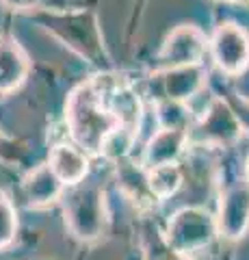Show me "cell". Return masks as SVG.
Here are the masks:
<instances>
[{
    "label": "cell",
    "instance_id": "obj_1",
    "mask_svg": "<svg viewBox=\"0 0 249 260\" xmlns=\"http://www.w3.org/2000/svg\"><path fill=\"white\" fill-rule=\"evenodd\" d=\"M65 121L72 139L80 150L100 154L106 135L117 126L115 115L109 111L104 91L95 83H85L72 91L65 109Z\"/></svg>",
    "mask_w": 249,
    "mask_h": 260
},
{
    "label": "cell",
    "instance_id": "obj_20",
    "mask_svg": "<svg viewBox=\"0 0 249 260\" xmlns=\"http://www.w3.org/2000/svg\"><path fill=\"white\" fill-rule=\"evenodd\" d=\"M245 182L249 184V156H247V162H245Z\"/></svg>",
    "mask_w": 249,
    "mask_h": 260
},
{
    "label": "cell",
    "instance_id": "obj_7",
    "mask_svg": "<svg viewBox=\"0 0 249 260\" xmlns=\"http://www.w3.org/2000/svg\"><path fill=\"white\" fill-rule=\"evenodd\" d=\"M243 126L236 117V113L232 111L230 102L215 98L210 107L204 111V115L199 117L193 137L199 143H210V145H232L238 141Z\"/></svg>",
    "mask_w": 249,
    "mask_h": 260
},
{
    "label": "cell",
    "instance_id": "obj_16",
    "mask_svg": "<svg viewBox=\"0 0 249 260\" xmlns=\"http://www.w3.org/2000/svg\"><path fill=\"white\" fill-rule=\"evenodd\" d=\"M158 121L163 128H182L189 130L191 126V111L187 102H175V100H160L156 104Z\"/></svg>",
    "mask_w": 249,
    "mask_h": 260
},
{
    "label": "cell",
    "instance_id": "obj_3",
    "mask_svg": "<svg viewBox=\"0 0 249 260\" xmlns=\"http://www.w3.org/2000/svg\"><path fill=\"white\" fill-rule=\"evenodd\" d=\"M65 225L83 243H91L102 237L106 225V202L104 191L98 184H74L67 195H63Z\"/></svg>",
    "mask_w": 249,
    "mask_h": 260
},
{
    "label": "cell",
    "instance_id": "obj_9",
    "mask_svg": "<svg viewBox=\"0 0 249 260\" xmlns=\"http://www.w3.org/2000/svg\"><path fill=\"white\" fill-rule=\"evenodd\" d=\"M189 143V130L182 128H160L156 135H152L146 150H143L141 165L143 169H154L158 165L175 162Z\"/></svg>",
    "mask_w": 249,
    "mask_h": 260
},
{
    "label": "cell",
    "instance_id": "obj_8",
    "mask_svg": "<svg viewBox=\"0 0 249 260\" xmlns=\"http://www.w3.org/2000/svg\"><path fill=\"white\" fill-rule=\"evenodd\" d=\"M217 230L223 239L238 241L249 230V184L236 182L223 191L217 210Z\"/></svg>",
    "mask_w": 249,
    "mask_h": 260
},
{
    "label": "cell",
    "instance_id": "obj_11",
    "mask_svg": "<svg viewBox=\"0 0 249 260\" xmlns=\"http://www.w3.org/2000/svg\"><path fill=\"white\" fill-rule=\"evenodd\" d=\"M160 87H163L165 100L187 102L189 98L202 91L206 85V72L199 65H182V68H169L160 72Z\"/></svg>",
    "mask_w": 249,
    "mask_h": 260
},
{
    "label": "cell",
    "instance_id": "obj_2",
    "mask_svg": "<svg viewBox=\"0 0 249 260\" xmlns=\"http://www.w3.org/2000/svg\"><path fill=\"white\" fill-rule=\"evenodd\" d=\"M30 20H35L39 26L46 28L52 37L69 46L83 59L95 65L106 63L102 32L98 26V18L91 11H48L37 9L28 13Z\"/></svg>",
    "mask_w": 249,
    "mask_h": 260
},
{
    "label": "cell",
    "instance_id": "obj_5",
    "mask_svg": "<svg viewBox=\"0 0 249 260\" xmlns=\"http://www.w3.org/2000/svg\"><path fill=\"white\" fill-rule=\"evenodd\" d=\"M208 50L226 76H240L249 68V32L234 22H223L208 39Z\"/></svg>",
    "mask_w": 249,
    "mask_h": 260
},
{
    "label": "cell",
    "instance_id": "obj_18",
    "mask_svg": "<svg viewBox=\"0 0 249 260\" xmlns=\"http://www.w3.org/2000/svg\"><path fill=\"white\" fill-rule=\"evenodd\" d=\"M5 5H9L11 9H18V11H37V9H44V5L48 0H3Z\"/></svg>",
    "mask_w": 249,
    "mask_h": 260
},
{
    "label": "cell",
    "instance_id": "obj_6",
    "mask_svg": "<svg viewBox=\"0 0 249 260\" xmlns=\"http://www.w3.org/2000/svg\"><path fill=\"white\" fill-rule=\"evenodd\" d=\"M208 48V39L202 30L193 24H180L167 35L160 48L158 61L163 70L182 68V65H199Z\"/></svg>",
    "mask_w": 249,
    "mask_h": 260
},
{
    "label": "cell",
    "instance_id": "obj_14",
    "mask_svg": "<svg viewBox=\"0 0 249 260\" xmlns=\"http://www.w3.org/2000/svg\"><path fill=\"white\" fill-rule=\"evenodd\" d=\"M182 184V169L169 162V165H158L154 169H148V186L154 198L165 200L180 189Z\"/></svg>",
    "mask_w": 249,
    "mask_h": 260
},
{
    "label": "cell",
    "instance_id": "obj_12",
    "mask_svg": "<svg viewBox=\"0 0 249 260\" xmlns=\"http://www.w3.org/2000/svg\"><path fill=\"white\" fill-rule=\"evenodd\" d=\"M30 61L13 37H0V95H9L26 80Z\"/></svg>",
    "mask_w": 249,
    "mask_h": 260
},
{
    "label": "cell",
    "instance_id": "obj_21",
    "mask_svg": "<svg viewBox=\"0 0 249 260\" xmlns=\"http://www.w3.org/2000/svg\"><path fill=\"white\" fill-rule=\"evenodd\" d=\"M226 3H240V0H226Z\"/></svg>",
    "mask_w": 249,
    "mask_h": 260
},
{
    "label": "cell",
    "instance_id": "obj_15",
    "mask_svg": "<svg viewBox=\"0 0 249 260\" xmlns=\"http://www.w3.org/2000/svg\"><path fill=\"white\" fill-rule=\"evenodd\" d=\"M134 141H136V128L117 124L106 135V139H104V143H102L100 154H104L106 158H113V160H122V158H126L128 154H130Z\"/></svg>",
    "mask_w": 249,
    "mask_h": 260
},
{
    "label": "cell",
    "instance_id": "obj_17",
    "mask_svg": "<svg viewBox=\"0 0 249 260\" xmlns=\"http://www.w3.org/2000/svg\"><path fill=\"white\" fill-rule=\"evenodd\" d=\"M18 232V213L11 198L0 191V249L9 247Z\"/></svg>",
    "mask_w": 249,
    "mask_h": 260
},
{
    "label": "cell",
    "instance_id": "obj_4",
    "mask_svg": "<svg viewBox=\"0 0 249 260\" xmlns=\"http://www.w3.org/2000/svg\"><path fill=\"white\" fill-rule=\"evenodd\" d=\"M217 234H219L217 219L199 206H187L178 210L167 223V243L178 254L204 251Z\"/></svg>",
    "mask_w": 249,
    "mask_h": 260
},
{
    "label": "cell",
    "instance_id": "obj_13",
    "mask_svg": "<svg viewBox=\"0 0 249 260\" xmlns=\"http://www.w3.org/2000/svg\"><path fill=\"white\" fill-rule=\"evenodd\" d=\"M48 165L59 176V180L65 186L80 184L89 174V156L85 150L69 143H59L50 150V160Z\"/></svg>",
    "mask_w": 249,
    "mask_h": 260
},
{
    "label": "cell",
    "instance_id": "obj_19",
    "mask_svg": "<svg viewBox=\"0 0 249 260\" xmlns=\"http://www.w3.org/2000/svg\"><path fill=\"white\" fill-rule=\"evenodd\" d=\"M236 104H238V107H234V104H230V107H232V111L236 113L240 126H243L245 130H249V100L240 98V100H236Z\"/></svg>",
    "mask_w": 249,
    "mask_h": 260
},
{
    "label": "cell",
    "instance_id": "obj_10",
    "mask_svg": "<svg viewBox=\"0 0 249 260\" xmlns=\"http://www.w3.org/2000/svg\"><path fill=\"white\" fill-rule=\"evenodd\" d=\"M63 191H65V184L59 180V176L52 172L48 162L30 169L22 180V193L28 206L33 208H44L59 202L63 198Z\"/></svg>",
    "mask_w": 249,
    "mask_h": 260
}]
</instances>
